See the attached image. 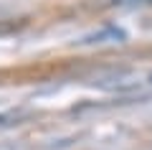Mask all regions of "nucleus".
<instances>
[{"label":"nucleus","instance_id":"f257e3e1","mask_svg":"<svg viewBox=\"0 0 152 150\" xmlns=\"http://www.w3.org/2000/svg\"><path fill=\"white\" fill-rule=\"evenodd\" d=\"M89 84L99 86V89H109V92H129V89H140V86L152 84V69H107L99 71Z\"/></svg>","mask_w":152,"mask_h":150},{"label":"nucleus","instance_id":"f03ea898","mask_svg":"<svg viewBox=\"0 0 152 150\" xmlns=\"http://www.w3.org/2000/svg\"><path fill=\"white\" fill-rule=\"evenodd\" d=\"M124 41H127V33L122 31V28L104 26V28H99V31L84 36L79 43H81V46H104V43H124Z\"/></svg>","mask_w":152,"mask_h":150},{"label":"nucleus","instance_id":"7ed1b4c3","mask_svg":"<svg viewBox=\"0 0 152 150\" xmlns=\"http://www.w3.org/2000/svg\"><path fill=\"white\" fill-rule=\"evenodd\" d=\"M117 8H140V5H152V0H112Z\"/></svg>","mask_w":152,"mask_h":150}]
</instances>
